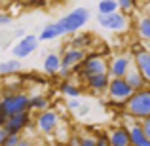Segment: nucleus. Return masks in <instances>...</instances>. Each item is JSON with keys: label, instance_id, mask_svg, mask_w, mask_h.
<instances>
[{"label": "nucleus", "instance_id": "obj_8", "mask_svg": "<svg viewBox=\"0 0 150 146\" xmlns=\"http://www.w3.org/2000/svg\"><path fill=\"white\" fill-rule=\"evenodd\" d=\"M129 55H114L108 63V76L110 78H125L127 72L133 68Z\"/></svg>", "mask_w": 150, "mask_h": 146}, {"label": "nucleus", "instance_id": "obj_22", "mask_svg": "<svg viewBox=\"0 0 150 146\" xmlns=\"http://www.w3.org/2000/svg\"><path fill=\"white\" fill-rule=\"evenodd\" d=\"M59 89H61V93L63 95H67V97H70V99H80V85H76V84H72V82H63L61 85H59Z\"/></svg>", "mask_w": 150, "mask_h": 146}, {"label": "nucleus", "instance_id": "obj_18", "mask_svg": "<svg viewBox=\"0 0 150 146\" xmlns=\"http://www.w3.org/2000/svg\"><path fill=\"white\" fill-rule=\"evenodd\" d=\"M91 42H93V36L89 32H78V34H74L72 40H70V48L86 51V48L91 46Z\"/></svg>", "mask_w": 150, "mask_h": 146}, {"label": "nucleus", "instance_id": "obj_15", "mask_svg": "<svg viewBox=\"0 0 150 146\" xmlns=\"http://www.w3.org/2000/svg\"><path fill=\"white\" fill-rule=\"evenodd\" d=\"M124 80L127 82V85L131 87V91H133V93H137V91H143V89L150 87V85L146 84V80H144V78L141 76V72L135 68V66H133V68L127 72V76H125Z\"/></svg>", "mask_w": 150, "mask_h": 146}, {"label": "nucleus", "instance_id": "obj_25", "mask_svg": "<svg viewBox=\"0 0 150 146\" xmlns=\"http://www.w3.org/2000/svg\"><path fill=\"white\" fill-rule=\"evenodd\" d=\"M133 10H135V2H131V0H118V11L120 13L127 15Z\"/></svg>", "mask_w": 150, "mask_h": 146}, {"label": "nucleus", "instance_id": "obj_37", "mask_svg": "<svg viewBox=\"0 0 150 146\" xmlns=\"http://www.w3.org/2000/svg\"><path fill=\"white\" fill-rule=\"evenodd\" d=\"M6 137H8V133L4 131V127L0 125V146H2V142H4V140H6Z\"/></svg>", "mask_w": 150, "mask_h": 146}, {"label": "nucleus", "instance_id": "obj_33", "mask_svg": "<svg viewBox=\"0 0 150 146\" xmlns=\"http://www.w3.org/2000/svg\"><path fill=\"white\" fill-rule=\"evenodd\" d=\"M17 146H34V140L29 139V137H21V140H19Z\"/></svg>", "mask_w": 150, "mask_h": 146}, {"label": "nucleus", "instance_id": "obj_21", "mask_svg": "<svg viewBox=\"0 0 150 146\" xmlns=\"http://www.w3.org/2000/svg\"><path fill=\"white\" fill-rule=\"evenodd\" d=\"M21 70V61L17 59H10V61H2L0 63V76H11V74Z\"/></svg>", "mask_w": 150, "mask_h": 146}, {"label": "nucleus", "instance_id": "obj_16", "mask_svg": "<svg viewBox=\"0 0 150 146\" xmlns=\"http://www.w3.org/2000/svg\"><path fill=\"white\" fill-rule=\"evenodd\" d=\"M84 84H86V87L91 89V91H95V93H103V91H106V89H108L110 76H108V74H97V76L88 78Z\"/></svg>", "mask_w": 150, "mask_h": 146}, {"label": "nucleus", "instance_id": "obj_35", "mask_svg": "<svg viewBox=\"0 0 150 146\" xmlns=\"http://www.w3.org/2000/svg\"><path fill=\"white\" fill-rule=\"evenodd\" d=\"M6 121H8V114L4 112V108L0 106V125L4 127V123H6Z\"/></svg>", "mask_w": 150, "mask_h": 146}, {"label": "nucleus", "instance_id": "obj_36", "mask_svg": "<svg viewBox=\"0 0 150 146\" xmlns=\"http://www.w3.org/2000/svg\"><path fill=\"white\" fill-rule=\"evenodd\" d=\"M67 146H80V137H70Z\"/></svg>", "mask_w": 150, "mask_h": 146}, {"label": "nucleus", "instance_id": "obj_38", "mask_svg": "<svg viewBox=\"0 0 150 146\" xmlns=\"http://www.w3.org/2000/svg\"><path fill=\"white\" fill-rule=\"evenodd\" d=\"M15 34H17V36H19V40H21V38L25 36V30H23V29H17V32H15Z\"/></svg>", "mask_w": 150, "mask_h": 146}, {"label": "nucleus", "instance_id": "obj_28", "mask_svg": "<svg viewBox=\"0 0 150 146\" xmlns=\"http://www.w3.org/2000/svg\"><path fill=\"white\" fill-rule=\"evenodd\" d=\"M80 146H95V137H89V135L80 137Z\"/></svg>", "mask_w": 150, "mask_h": 146}, {"label": "nucleus", "instance_id": "obj_30", "mask_svg": "<svg viewBox=\"0 0 150 146\" xmlns=\"http://www.w3.org/2000/svg\"><path fill=\"white\" fill-rule=\"evenodd\" d=\"M13 21V17H11L10 13H0V25H10V23Z\"/></svg>", "mask_w": 150, "mask_h": 146}, {"label": "nucleus", "instance_id": "obj_13", "mask_svg": "<svg viewBox=\"0 0 150 146\" xmlns=\"http://www.w3.org/2000/svg\"><path fill=\"white\" fill-rule=\"evenodd\" d=\"M127 133H129V144L131 146H150V140L144 137L143 129H141V121H133L127 125Z\"/></svg>", "mask_w": 150, "mask_h": 146}, {"label": "nucleus", "instance_id": "obj_20", "mask_svg": "<svg viewBox=\"0 0 150 146\" xmlns=\"http://www.w3.org/2000/svg\"><path fill=\"white\" fill-rule=\"evenodd\" d=\"M59 36H63L61 34V29L57 27V23H48V25L42 29V32H40V36H38V40H55V38H59Z\"/></svg>", "mask_w": 150, "mask_h": 146}, {"label": "nucleus", "instance_id": "obj_7", "mask_svg": "<svg viewBox=\"0 0 150 146\" xmlns=\"http://www.w3.org/2000/svg\"><path fill=\"white\" fill-rule=\"evenodd\" d=\"M106 93H108L110 101H114V102H125L133 95L131 87L127 85V82H125L124 78H110V84H108Z\"/></svg>", "mask_w": 150, "mask_h": 146}, {"label": "nucleus", "instance_id": "obj_11", "mask_svg": "<svg viewBox=\"0 0 150 146\" xmlns=\"http://www.w3.org/2000/svg\"><path fill=\"white\" fill-rule=\"evenodd\" d=\"M133 65L141 72V76L146 80V84L150 85V53L144 48H139L133 51Z\"/></svg>", "mask_w": 150, "mask_h": 146}, {"label": "nucleus", "instance_id": "obj_6", "mask_svg": "<svg viewBox=\"0 0 150 146\" xmlns=\"http://www.w3.org/2000/svg\"><path fill=\"white\" fill-rule=\"evenodd\" d=\"M34 123H36V129L42 135H51V133H55L57 127H59V116H57L55 110L48 108V110H44V112H38Z\"/></svg>", "mask_w": 150, "mask_h": 146}, {"label": "nucleus", "instance_id": "obj_39", "mask_svg": "<svg viewBox=\"0 0 150 146\" xmlns=\"http://www.w3.org/2000/svg\"><path fill=\"white\" fill-rule=\"evenodd\" d=\"M143 48H144V49H146L148 53H150V40H148V42H144V46H143Z\"/></svg>", "mask_w": 150, "mask_h": 146}, {"label": "nucleus", "instance_id": "obj_29", "mask_svg": "<svg viewBox=\"0 0 150 146\" xmlns=\"http://www.w3.org/2000/svg\"><path fill=\"white\" fill-rule=\"evenodd\" d=\"M141 129H143L144 137H146V139L150 140V118H146V120L141 121Z\"/></svg>", "mask_w": 150, "mask_h": 146}, {"label": "nucleus", "instance_id": "obj_10", "mask_svg": "<svg viewBox=\"0 0 150 146\" xmlns=\"http://www.w3.org/2000/svg\"><path fill=\"white\" fill-rule=\"evenodd\" d=\"M33 118H30V112H23V114H17V116H10L8 121L4 123V131L8 135H21L27 127L30 125Z\"/></svg>", "mask_w": 150, "mask_h": 146}, {"label": "nucleus", "instance_id": "obj_34", "mask_svg": "<svg viewBox=\"0 0 150 146\" xmlns=\"http://www.w3.org/2000/svg\"><path fill=\"white\" fill-rule=\"evenodd\" d=\"M76 112H78V116H86V114H89V106L88 104H82Z\"/></svg>", "mask_w": 150, "mask_h": 146}, {"label": "nucleus", "instance_id": "obj_31", "mask_svg": "<svg viewBox=\"0 0 150 146\" xmlns=\"http://www.w3.org/2000/svg\"><path fill=\"white\" fill-rule=\"evenodd\" d=\"M72 72H74V70H70V68H61V70H59V76H61L65 82H69V78L72 76Z\"/></svg>", "mask_w": 150, "mask_h": 146}, {"label": "nucleus", "instance_id": "obj_3", "mask_svg": "<svg viewBox=\"0 0 150 146\" xmlns=\"http://www.w3.org/2000/svg\"><path fill=\"white\" fill-rule=\"evenodd\" d=\"M89 21V10L88 8H74L72 11H69L67 15H63L57 23V27L61 29V34H78V30L82 27H86V23Z\"/></svg>", "mask_w": 150, "mask_h": 146}, {"label": "nucleus", "instance_id": "obj_14", "mask_svg": "<svg viewBox=\"0 0 150 146\" xmlns=\"http://www.w3.org/2000/svg\"><path fill=\"white\" fill-rule=\"evenodd\" d=\"M108 142L110 146H131L129 144V133H127V127L124 125H118V127H112L108 133Z\"/></svg>", "mask_w": 150, "mask_h": 146}, {"label": "nucleus", "instance_id": "obj_4", "mask_svg": "<svg viewBox=\"0 0 150 146\" xmlns=\"http://www.w3.org/2000/svg\"><path fill=\"white\" fill-rule=\"evenodd\" d=\"M0 106L8 114V118L17 116V114H23V112H30V97L23 91L4 93L0 97Z\"/></svg>", "mask_w": 150, "mask_h": 146}, {"label": "nucleus", "instance_id": "obj_23", "mask_svg": "<svg viewBox=\"0 0 150 146\" xmlns=\"http://www.w3.org/2000/svg\"><path fill=\"white\" fill-rule=\"evenodd\" d=\"M97 10H99V15H110L118 11V0H101L97 4Z\"/></svg>", "mask_w": 150, "mask_h": 146}, {"label": "nucleus", "instance_id": "obj_12", "mask_svg": "<svg viewBox=\"0 0 150 146\" xmlns=\"http://www.w3.org/2000/svg\"><path fill=\"white\" fill-rule=\"evenodd\" d=\"M86 51H82V49H72V48H69V49H65L63 51V55H61V68H70V70H74L76 66H80V63L86 59Z\"/></svg>", "mask_w": 150, "mask_h": 146}, {"label": "nucleus", "instance_id": "obj_2", "mask_svg": "<svg viewBox=\"0 0 150 146\" xmlns=\"http://www.w3.org/2000/svg\"><path fill=\"white\" fill-rule=\"evenodd\" d=\"M74 72H78V78L86 82L88 78L97 74H108V61L101 53H88L86 59L80 63V66L74 68Z\"/></svg>", "mask_w": 150, "mask_h": 146}, {"label": "nucleus", "instance_id": "obj_26", "mask_svg": "<svg viewBox=\"0 0 150 146\" xmlns=\"http://www.w3.org/2000/svg\"><path fill=\"white\" fill-rule=\"evenodd\" d=\"M19 140H21V135H8L6 140L2 142V146H17Z\"/></svg>", "mask_w": 150, "mask_h": 146}, {"label": "nucleus", "instance_id": "obj_9", "mask_svg": "<svg viewBox=\"0 0 150 146\" xmlns=\"http://www.w3.org/2000/svg\"><path fill=\"white\" fill-rule=\"evenodd\" d=\"M38 48V36H34V34H25V36L21 38V40H17V44L11 48V53H13V57L17 59H25L29 57L33 51H36Z\"/></svg>", "mask_w": 150, "mask_h": 146}, {"label": "nucleus", "instance_id": "obj_32", "mask_svg": "<svg viewBox=\"0 0 150 146\" xmlns=\"http://www.w3.org/2000/svg\"><path fill=\"white\" fill-rule=\"evenodd\" d=\"M67 106H69L70 110H78V108L82 106V102H80V99H70V101H69V104H67Z\"/></svg>", "mask_w": 150, "mask_h": 146}, {"label": "nucleus", "instance_id": "obj_17", "mask_svg": "<svg viewBox=\"0 0 150 146\" xmlns=\"http://www.w3.org/2000/svg\"><path fill=\"white\" fill-rule=\"evenodd\" d=\"M59 70H61V55H57V53L46 55V59H44V72L50 74V76H55V74H59Z\"/></svg>", "mask_w": 150, "mask_h": 146}, {"label": "nucleus", "instance_id": "obj_19", "mask_svg": "<svg viewBox=\"0 0 150 146\" xmlns=\"http://www.w3.org/2000/svg\"><path fill=\"white\" fill-rule=\"evenodd\" d=\"M137 36L143 42L150 40V15H143V17L137 21Z\"/></svg>", "mask_w": 150, "mask_h": 146}, {"label": "nucleus", "instance_id": "obj_1", "mask_svg": "<svg viewBox=\"0 0 150 146\" xmlns=\"http://www.w3.org/2000/svg\"><path fill=\"white\" fill-rule=\"evenodd\" d=\"M125 114L133 120H141V121L150 118V87L133 93L125 101Z\"/></svg>", "mask_w": 150, "mask_h": 146}, {"label": "nucleus", "instance_id": "obj_27", "mask_svg": "<svg viewBox=\"0 0 150 146\" xmlns=\"http://www.w3.org/2000/svg\"><path fill=\"white\" fill-rule=\"evenodd\" d=\"M95 146H110L108 135H106V133H99V135L95 137Z\"/></svg>", "mask_w": 150, "mask_h": 146}, {"label": "nucleus", "instance_id": "obj_24", "mask_svg": "<svg viewBox=\"0 0 150 146\" xmlns=\"http://www.w3.org/2000/svg\"><path fill=\"white\" fill-rule=\"evenodd\" d=\"M50 101L46 95H33L30 97V110H38V112H44L48 110Z\"/></svg>", "mask_w": 150, "mask_h": 146}, {"label": "nucleus", "instance_id": "obj_5", "mask_svg": "<svg viewBox=\"0 0 150 146\" xmlns=\"http://www.w3.org/2000/svg\"><path fill=\"white\" fill-rule=\"evenodd\" d=\"M97 23L106 30H112V32H124L125 29L129 27V19L127 15L120 13H110V15H97Z\"/></svg>", "mask_w": 150, "mask_h": 146}]
</instances>
